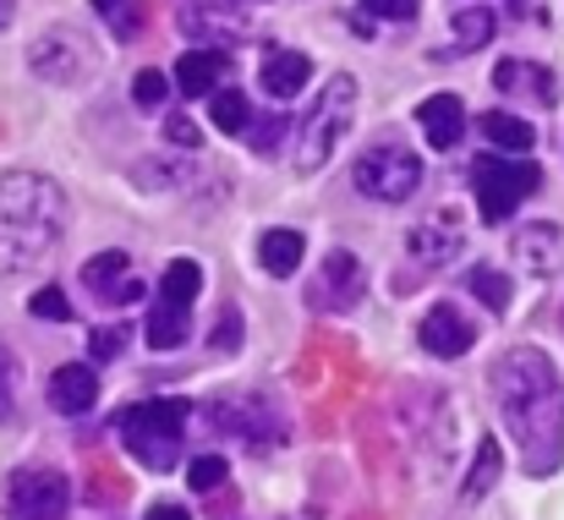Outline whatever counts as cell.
Segmentation results:
<instances>
[{"label": "cell", "instance_id": "cell-1", "mask_svg": "<svg viewBox=\"0 0 564 520\" xmlns=\"http://www.w3.org/2000/svg\"><path fill=\"white\" fill-rule=\"evenodd\" d=\"M494 400L521 449V466L532 477H554L564 455V378L554 361L532 346L505 350L494 361Z\"/></svg>", "mask_w": 564, "mask_h": 520}, {"label": "cell", "instance_id": "cell-2", "mask_svg": "<svg viewBox=\"0 0 564 520\" xmlns=\"http://www.w3.org/2000/svg\"><path fill=\"white\" fill-rule=\"evenodd\" d=\"M66 236V192L39 171L0 175V280L39 269Z\"/></svg>", "mask_w": 564, "mask_h": 520}, {"label": "cell", "instance_id": "cell-3", "mask_svg": "<svg viewBox=\"0 0 564 520\" xmlns=\"http://www.w3.org/2000/svg\"><path fill=\"white\" fill-rule=\"evenodd\" d=\"M116 433L138 455V466L171 472L176 455H182V438H187V400H138V405L121 411Z\"/></svg>", "mask_w": 564, "mask_h": 520}, {"label": "cell", "instance_id": "cell-4", "mask_svg": "<svg viewBox=\"0 0 564 520\" xmlns=\"http://www.w3.org/2000/svg\"><path fill=\"white\" fill-rule=\"evenodd\" d=\"M357 121V77H329L324 94L313 99L307 121H302V138H296V171H318L329 165V154L340 149V138L351 132Z\"/></svg>", "mask_w": 564, "mask_h": 520}, {"label": "cell", "instance_id": "cell-5", "mask_svg": "<svg viewBox=\"0 0 564 520\" xmlns=\"http://www.w3.org/2000/svg\"><path fill=\"white\" fill-rule=\"evenodd\" d=\"M538 186H543V175H538V165H527V160H494V154H482L471 165V192H477V208H482L488 225H505Z\"/></svg>", "mask_w": 564, "mask_h": 520}, {"label": "cell", "instance_id": "cell-6", "mask_svg": "<svg viewBox=\"0 0 564 520\" xmlns=\"http://www.w3.org/2000/svg\"><path fill=\"white\" fill-rule=\"evenodd\" d=\"M422 186V160L405 143H373L357 160V192H368L373 203H405Z\"/></svg>", "mask_w": 564, "mask_h": 520}, {"label": "cell", "instance_id": "cell-7", "mask_svg": "<svg viewBox=\"0 0 564 520\" xmlns=\"http://www.w3.org/2000/svg\"><path fill=\"white\" fill-rule=\"evenodd\" d=\"M0 505H6V520H66L72 483L61 472H11Z\"/></svg>", "mask_w": 564, "mask_h": 520}, {"label": "cell", "instance_id": "cell-8", "mask_svg": "<svg viewBox=\"0 0 564 520\" xmlns=\"http://www.w3.org/2000/svg\"><path fill=\"white\" fill-rule=\"evenodd\" d=\"M362 291H368V269H362V258H351V252H329V258L318 263L313 285H307V307H318V313H351V307L362 302Z\"/></svg>", "mask_w": 564, "mask_h": 520}, {"label": "cell", "instance_id": "cell-9", "mask_svg": "<svg viewBox=\"0 0 564 520\" xmlns=\"http://www.w3.org/2000/svg\"><path fill=\"white\" fill-rule=\"evenodd\" d=\"M83 285L99 296V302H110V307H127V302H143V280H138V269H132V258L127 252H99V258H88L83 263Z\"/></svg>", "mask_w": 564, "mask_h": 520}, {"label": "cell", "instance_id": "cell-10", "mask_svg": "<svg viewBox=\"0 0 564 520\" xmlns=\"http://www.w3.org/2000/svg\"><path fill=\"white\" fill-rule=\"evenodd\" d=\"M208 422L236 427V438H247L252 449L280 444V422L269 416V405H263V400H214V405H208Z\"/></svg>", "mask_w": 564, "mask_h": 520}, {"label": "cell", "instance_id": "cell-11", "mask_svg": "<svg viewBox=\"0 0 564 520\" xmlns=\"http://www.w3.org/2000/svg\"><path fill=\"white\" fill-rule=\"evenodd\" d=\"M416 340L433 350V356H466V350L477 346V329H471V318L460 313V307H449V302H438L427 318H422V329H416Z\"/></svg>", "mask_w": 564, "mask_h": 520}, {"label": "cell", "instance_id": "cell-12", "mask_svg": "<svg viewBox=\"0 0 564 520\" xmlns=\"http://www.w3.org/2000/svg\"><path fill=\"white\" fill-rule=\"evenodd\" d=\"M94 400H99V378L88 361H66L50 372V405L61 416H83V411H94Z\"/></svg>", "mask_w": 564, "mask_h": 520}, {"label": "cell", "instance_id": "cell-13", "mask_svg": "<svg viewBox=\"0 0 564 520\" xmlns=\"http://www.w3.org/2000/svg\"><path fill=\"white\" fill-rule=\"evenodd\" d=\"M416 127H422V138L433 149H455L460 132H466V105L455 94H433V99L416 105Z\"/></svg>", "mask_w": 564, "mask_h": 520}, {"label": "cell", "instance_id": "cell-14", "mask_svg": "<svg viewBox=\"0 0 564 520\" xmlns=\"http://www.w3.org/2000/svg\"><path fill=\"white\" fill-rule=\"evenodd\" d=\"M494 83H499L505 94H516V99H532V105H554V99H560L554 72H549V66H532V61H499Z\"/></svg>", "mask_w": 564, "mask_h": 520}, {"label": "cell", "instance_id": "cell-15", "mask_svg": "<svg viewBox=\"0 0 564 520\" xmlns=\"http://www.w3.org/2000/svg\"><path fill=\"white\" fill-rule=\"evenodd\" d=\"M516 258L532 274H554L564 263V230L560 225H527V230H516Z\"/></svg>", "mask_w": 564, "mask_h": 520}, {"label": "cell", "instance_id": "cell-16", "mask_svg": "<svg viewBox=\"0 0 564 520\" xmlns=\"http://www.w3.org/2000/svg\"><path fill=\"white\" fill-rule=\"evenodd\" d=\"M28 61H33V72L50 77V83H77V72H83V55L72 50V33H44V39L28 50Z\"/></svg>", "mask_w": 564, "mask_h": 520}, {"label": "cell", "instance_id": "cell-17", "mask_svg": "<svg viewBox=\"0 0 564 520\" xmlns=\"http://www.w3.org/2000/svg\"><path fill=\"white\" fill-rule=\"evenodd\" d=\"M307 77H313V61H307L302 50H269V55H263V94L291 99V94L307 88Z\"/></svg>", "mask_w": 564, "mask_h": 520}, {"label": "cell", "instance_id": "cell-18", "mask_svg": "<svg viewBox=\"0 0 564 520\" xmlns=\"http://www.w3.org/2000/svg\"><path fill=\"white\" fill-rule=\"evenodd\" d=\"M449 252H460V225H455V219H449V208H444L438 219H427V225H416V230H411V258L433 269V263H444Z\"/></svg>", "mask_w": 564, "mask_h": 520}, {"label": "cell", "instance_id": "cell-19", "mask_svg": "<svg viewBox=\"0 0 564 520\" xmlns=\"http://www.w3.org/2000/svg\"><path fill=\"white\" fill-rule=\"evenodd\" d=\"M225 50H187L182 61H176V88L187 94V99H197V94H208L219 77H225Z\"/></svg>", "mask_w": 564, "mask_h": 520}, {"label": "cell", "instance_id": "cell-20", "mask_svg": "<svg viewBox=\"0 0 564 520\" xmlns=\"http://www.w3.org/2000/svg\"><path fill=\"white\" fill-rule=\"evenodd\" d=\"M187 318H192L187 302H171V296H160V302L149 307V324H143L149 346H154V350H176L182 340H187Z\"/></svg>", "mask_w": 564, "mask_h": 520}, {"label": "cell", "instance_id": "cell-21", "mask_svg": "<svg viewBox=\"0 0 564 520\" xmlns=\"http://www.w3.org/2000/svg\"><path fill=\"white\" fill-rule=\"evenodd\" d=\"M477 127H482V138H488L494 149H505V154H532V143H538V127H527V121L510 116V110H488Z\"/></svg>", "mask_w": 564, "mask_h": 520}, {"label": "cell", "instance_id": "cell-22", "mask_svg": "<svg viewBox=\"0 0 564 520\" xmlns=\"http://www.w3.org/2000/svg\"><path fill=\"white\" fill-rule=\"evenodd\" d=\"M302 236L296 230H269L263 241H258V263H263V274H274V280H291L296 269H302Z\"/></svg>", "mask_w": 564, "mask_h": 520}, {"label": "cell", "instance_id": "cell-23", "mask_svg": "<svg viewBox=\"0 0 564 520\" xmlns=\"http://www.w3.org/2000/svg\"><path fill=\"white\" fill-rule=\"evenodd\" d=\"M466 291H471L488 313H505V307H510V274H499V269H488V263H477V269L466 274Z\"/></svg>", "mask_w": 564, "mask_h": 520}, {"label": "cell", "instance_id": "cell-24", "mask_svg": "<svg viewBox=\"0 0 564 520\" xmlns=\"http://www.w3.org/2000/svg\"><path fill=\"white\" fill-rule=\"evenodd\" d=\"M197 291H203V269L192 263V258H176L171 269H165V280H160V296H171V302H197Z\"/></svg>", "mask_w": 564, "mask_h": 520}, {"label": "cell", "instance_id": "cell-25", "mask_svg": "<svg viewBox=\"0 0 564 520\" xmlns=\"http://www.w3.org/2000/svg\"><path fill=\"white\" fill-rule=\"evenodd\" d=\"M499 438H482L477 444V461H471V477H466V499H482L494 483H499Z\"/></svg>", "mask_w": 564, "mask_h": 520}, {"label": "cell", "instance_id": "cell-26", "mask_svg": "<svg viewBox=\"0 0 564 520\" xmlns=\"http://www.w3.org/2000/svg\"><path fill=\"white\" fill-rule=\"evenodd\" d=\"M208 116H214V127H225L230 138H247V127H252V116H247V99H241L236 88H225V94H214V105H208Z\"/></svg>", "mask_w": 564, "mask_h": 520}, {"label": "cell", "instance_id": "cell-27", "mask_svg": "<svg viewBox=\"0 0 564 520\" xmlns=\"http://www.w3.org/2000/svg\"><path fill=\"white\" fill-rule=\"evenodd\" d=\"M455 39H460V50H482L494 39V11L488 6H466L455 17Z\"/></svg>", "mask_w": 564, "mask_h": 520}, {"label": "cell", "instance_id": "cell-28", "mask_svg": "<svg viewBox=\"0 0 564 520\" xmlns=\"http://www.w3.org/2000/svg\"><path fill=\"white\" fill-rule=\"evenodd\" d=\"M182 22H187L192 33H225V28H230V33H241V28H247V17H241V11H225V6H214V11L187 6V17H182Z\"/></svg>", "mask_w": 564, "mask_h": 520}, {"label": "cell", "instance_id": "cell-29", "mask_svg": "<svg viewBox=\"0 0 564 520\" xmlns=\"http://www.w3.org/2000/svg\"><path fill=\"white\" fill-rule=\"evenodd\" d=\"M17 383H22V361L11 356V346H0V422L17 411Z\"/></svg>", "mask_w": 564, "mask_h": 520}, {"label": "cell", "instance_id": "cell-30", "mask_svg": "<svg viewBox=\"0 0 564 520\" xmlns=\"http://www.w3.org/2000/svg\"><path fill=\"white\" fill-rule=\"evenodd\" d=\"M28 313L33 318H50V324H72V302L55 291V285H44V291H33V302H28Z\"/></svg>", "mask_w": 564, "mask_h": 520}, {"label": "cell", "instance_id": "cell-31", "mask_svg": "<svg viewBox=\"0 0 564 520\" xmlns=\"http://www.w3.org/2000/svg\"><path fill=\"white\" fill-rule=\"evenodd\" d=\"M94 11H99V17H110L121 39H132V33L143 28V11H138L132 0H94Z\"/></svg>", "mask_w": 564, "mask_h": 520}, {"label": "cell", "instance_id": "cell-32", "mask_svg": "<svg viewBox=\"0 0 564 520\" xmlns=\"http://www.w3.org/2000/svg\"><path fill=\"white\" fill-rule=\"evenodd\" d=\"M187 483L197 488V494H214V488L225 483V461H219V455H197L192 472H187Z\"/></svg>", "mask_w": 564, "mask_h": 520}, {"label": "cell", "instance_id": "cell-33", "mask_svg": "<svg viewBox=\"0 0 564 520\" xmlns=\"http://www.w3.org/2000/svg\"><path fill=\"white\" fill-rule=\"evenodd\" d=\"M165 94H171L165 72H138V77H132V99H138V105H165Z\"/></svg>", "mask_w": 564, "mask_h": 520}, {"label": "cell", "instance_id": "cell-34", "mask_svg": "<svg viewBox=\"0 0 564 520\" xmlns=\"http://www.w3.org/2000/svg\"><path fill=\"white\" fill-rule=\"evenodd\" d=\"M252 127H258V132H247V143H252V154H269V149L280 143V132H285L291 121H285V116H269V121H252Z\"/></svg>", "mask_w": 564, "mask_h": 520}, {"label": "cell", "instance_id": "cell-35", "mask_svg": "<svg viewBox=\"0 0 564 520\" xmlns=\"http://www.w3.org/2000/svg\"><path fill=\"white\" fill-rule=\"evenodd\" d=\"M416 6H422V0H362L368 17H389V22H411Z\"/></svg>", "mask_w": 564, "mask_h": 520}, {"label": "cell", "instance_id": "cell-36", "mask_svg": "<svg viewBox=\"0 0 564 520\" xmlns=\"http://www.w3.org/2000/svg\"><path fill=\"white\" fill-rule=\"evenodd\" d=\"M241 346V313L230 307V313H219V324H214V350H236Z\"/></svg>", "mask_w": 564, "mask_h": 520}, {"label": "cell", "instance_id": "cell-37", "mask_svg": "<svg viewBox=\"0 0 564 520\" xmlns=\"http://www.w3.org/2000/svg\"><path fill=\"white\" fill-rule=\"evenodd\" d=\"M88 346H94V361H116V356H121V346H127V335H121V329H99Z\"/></svg>", "mask_w": 564, "mask_h": 520}, {"label": "cell", "instance_id": "cell-38", "mask_svg": "<svg viewBox=\"0 0 564 520\" xmlns=\"http://www.w3.org/2000/svg\"><path fill=\"white\" fill-rule=\"evenodd\" d=\"M165 138H171V143H182V149H197V143H203V132L192 127L187 116H171V121H165Z\"/></svg>", "mask_w": 564, "mask_h": 520}, {"label": "cell", "instance_id": "cell-39", "mask_svg": "<svg viewBox=\"0 0 564 520\" xmlns=\"http://www.w3.org/2000/svg\"><path fill=\"white\" fill-rule=\"evenodd\" d=\"M149 520H192V516L182 510V505H154V510H149Z\"/></svg>", "mask_w": 564, "mask_h": 520}, {"label": "cell", "instance_id": "cell-40", "mask_svg": "<svg viewBox=\"0 0 564 520\" xmlns=\"http://www.w3.org/2000/svg\"><path fill=\"white\" fill-rule=\"evenodd\" d=\"M510 11H516V17H532V11H538V0H510Z\"/></svg>", "mask_w": 564, "mask_h": 520}, {"label": "cell", "instance_id": "cell-41", "mask_svg": "<svg viewBox=\"0 0 564 520\" xmlns=\"http://www.w3.org/2000/svg\"><path fill=\"white\" fill-rule=\"evenodd\" d=\"M6 22H11V0H0V28H6Z\"/></svg>", "mask_w": 564, "mask_h": 520}]
</instances>
